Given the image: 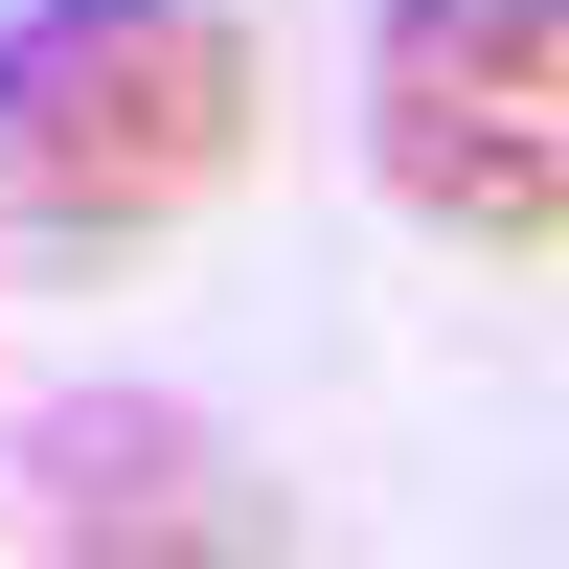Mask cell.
Here are the masks:
<instances>
[{"mask_svg":"<svg viewBox=\"0 0 569 569\" xmlns=\"http://www.w3.org/2000/svg\"><path fill=\"white\" fill-rule=\"evenodd\" d=\"M251 114H273L251 0H46V23H0V206L69 228V251H137L206 182H251Z\"/></svg>","mask_w":569,"mask_h":569,"instance_id":"1","label":"cell"},{"mask_svg":"<svg viewBox=\"0 0 569 569\" xmlns=\"http://www.w3.org/2000/svg\"><path fill=\"white\" fill-rule=\"evenodd\" d=\"M365 160L410 228L547 273L569 251V0H388L365 23Z\"/></svg>","mask_w":569,"mask_h":569,"instance_id":"2","label":"cell"}]
</instances>
